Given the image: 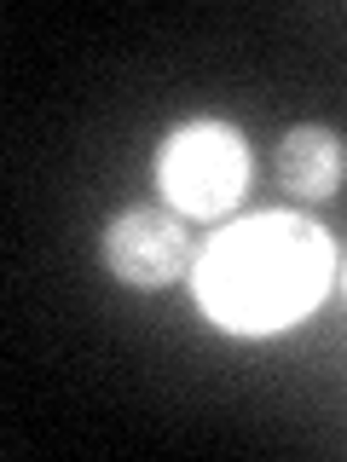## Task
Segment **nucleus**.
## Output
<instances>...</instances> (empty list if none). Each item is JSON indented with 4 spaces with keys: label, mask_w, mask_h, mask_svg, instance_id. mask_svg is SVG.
<instances>
[{
    "label": "nucleus",
    "mask_w": 347,
    "mask_h": 462,
    "mask_svg": "<svg viewBox=\"0 0 347 462\" xmlns=\"http://www.w3.org/2000/svg\"><path fill=\"white\" fill-rule=\"evenodd\" d=\"M336 249L301 214H255L226 226L197 254V300L231 336H272L301 324L330 289Z\"/></svg>",
    "instance_id": "obj_1"
},
{
    "label": "nucleus",
    "mask_w": 347,
    "mask_h": 462,
    "mask_svg": "<svg viewBox=\"0 0 347 462\" xmlns=\"http://www.w3.org/2000/svg\"><path fill=\"white\" fill-rule=\"evenodd\" d=\"M156 180H163V197L174 202V214L214 220L249 185V144L226 122H185L156 151Z\"/></svg>",
    "instance_id": "obj_2"
},
{
    "label": "nucleus",
    "mask_w": 347,
    "mask_h": 462,
    "mask_svg": "<svg viewBox=\"0 0 347 462\" xmlns=\"http://www.w3.org/2000/svg\"><path fill=\"white\" fill-rule=\"evenodd\" d=\"M105 266L127 289H168L192 266V231L168 208H127L105 226Z\"/></svg>",
    "instance_id": "obj_3"
},
{
    "label": "nucleus",
    "mask_w": 347,
    "mask_h": 462,
    "mask_svg": "<svg viewBox=\"0 0 347 462\" xmlns=\"http://www.w3.org/2000/svg\"><path fill=\"white\" fill-rule=\"evenodd\" d=\"M272 168H278V185H284V191L318 202V197H330V191L342 185V173H347V144H342V134H330V127L301 122V127H289V134L278 139Z\"/></svg>",
    "instance_id": "obj_4"
}]
</instances>
